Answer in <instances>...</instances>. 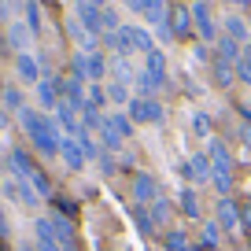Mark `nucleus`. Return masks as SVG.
<instances>
[{"mask_svg": "<svg viewBox=\"0 0 251 251\" xmlns=\"http://www.w3.org/2000/svg\"><path fill=\"white\" fill-rule=\"evenodd\" d=\"M19 122H23V129L30 133L33 148H37L41 155H48V159L59 155L63 137H59V126H55V118L41 115V111H33V107H23V111H19Z\"/></svg>", "mask_w": 251, "mask_h": 251, "instance_id": "nucleus-1", "label": "nucleus"}, {"mask_svg": "<svg viewBox=\"0 0 251 251\" xmlns=\"http://www.w3.org/2000/svg\"><path fill=\"white\" fill-rule=\"evenodd\" d=\"M207 155H211V166H214L211 185L218 188L222 196H229V192H233V155H229L226 141H211L207 144Z\"/></svg>", "mask_w": 251, "mask_h": 251, "instance_id": "nucleus-2", "label": "nucleus"}, {"mask_svg": "<svg viewBox=\"0 0 251 251\" xmlns=\"http://www.w3.org/2000/svg\"><path fill=\"white\" fill-rule=\"evenodd\" d=\"M74 78H81V81H100L103 74H107V59H103L100 52H74Z\"/></svg>", "mask_w": 251, "mask_h": 251, "instance_id": "nucleus-3", "label": "nucleus"}, {"mask_svg": "<svg viewBox=\"0 0 251 251\" xmlns=\"http://www.w3.org/2000/svg\"><path fill=\"white\" fill-rule=\"evenodd\" d=\"M126 115H129V122H148V126H159L166 118L163 103L159 100H141V96H133L129 100V107H126Z\"/></svg>", "mask_w": 251, "mask_h": 251, "instance_id": "nucleus-4", "label": "nucleus"}, {"mask_svg": "<svg viewBox=\"0 0 251 251\" xmlns=\"http://www.w3.org/2000/svg\"><path fill=\"white\" fill-rule=\"evenodd\" d=\"M192 26H196V33L203 41H218L222 33H218V26H214V15H211V8H207L203 0H192Z\"/></svg>", "mask_w": 251, "mask_h": 251, "instance_id": "nucleus-5", "label": "nucleus"}, {"mask_svg": "<svg viewBox=\"0 0 251 251\" xmlns=\"http://www.w3.org/2000/svg\"><path fill=\"white\" fill-rule=\"evenodd\" d=\"M185 177L192 181V185H207V181H214V166H211V155L207 151H196V155L185 163Z\"/></svg>", "mask_w": 251, "mask_h": 251, "instance_id": "nucleus-6", "label": "nucleus"}, {"mask_svg": "<svg viewBox=\"0 0 251 251\" xmlns=\"http://www.w3.org/2000/svg\"><path fill=\"white\" fill-rule=\"evenodd\" d=\"M133 200L137 207H151L159 200V181L151 174H133Z\"/></svg>", "mask_w": 251, "mask_h": 251, "instance_id": "nucleus-7", "label": "nucleus"}, {"mask_svg": "<svg viewBox=\"0 0 251 251\" xmlns=\"http://www.w3.org/2000/svg\"><path fill=\"white\" fill-rule=\"evenodd\" d=\"M100 15H103L100 0H78V4H74V19H78L85 30H93V33H100Z\"/></svg>", "mask_w": 251, "mask_h": 251, "instance_id": "nucleus-8", "label": "nucleus"}, {"mask_svg": "<svg viewBox=\"0 0 251 251\" xmlns=\"http://www.w3.org/2000/svg\"><path fill=\"white\" fill-rule=\"evenodd\" d=\"M59 100H63L59 78H41L37 81V103H41V111H55V107H59Z\"/></svg>", "mask_w": 251, "mask_h": 251, "instance_id": "nucleus-9", "label": "nucleus"}, {"mask_svg": "<svg viewBox=\"0 0 251 251\" xmlns=\"http://www.w3.org/2000/svg\"><path fill=\"white\" fill-rule=\"evenodd\" d=\"M170 30H174V37H192V33H196L192 11H188L185 4H170Z\"/></svg>", "mask_w": 251, "mask_h": 251, "instance_id": "nucleus-10", "label": "nucleus"}, {"mask_svg": "<svg viewBox=\"0 0 251 251\" xmlns=\"http://www.w3.org/2000/svg\"><path fill=\"white\" fill-rule=\"evenodd\" d=\"M67 33L74 37V45H78V52H96V45H100V33L85 30V26L78 23V19L71 15V23H67Z\"/></svg>", "mask_w": 251, "mask_h": 251, "instance_id": "nucleus-11", "label": "nucleus"}, {"mask_svg": "<svg viewBox=\"0 0 251 251\" xmlns=\"http://www.w3.org/2000/svg\"><path fill=\"white\" fill-rule=\"evenodd\" d=\"M218 226L226 229V233H236V229H240V207H236L229 196L218 200Z\"/></svg>", "mask_w": 251, "mask_h": 251, "instance_id": "nucleus-12", "label": "nucleus"}, {"mask_svg": "<svg viewBox=\"0 0 251 251\" xmlns=\"http://www.w3.org/2000/svg\"><path fill=\"white\" fill-rule=\"evenodd\" d=\"M59 155H63V163H67V170H81V166L89 163V159H85V148H81V144L74 141V137H63Z\"/></svg>", "mask_w": 251, "mask_h": 251, "instance_id": "nucleus-13", "label": "nucleus"}, {"mask_svg": "<svg viewBox=\"0 0 251 251\" xmlns=\"http://www.w3.org/2000/svg\"><path fill=\"white\" fill-rule=\"evenodd\" d=\"M15 74L23 81H33V85H37V81H41V59H33L30 52L15 55Z\"/></svg>", "mask_w": 251, "mask_h": 251, "instance_id": "nucleus-14", "label": "nucleus"}, {"mask_svg": "<svg viewBox=\"0 0 251 251\" xmlns=\"http://www.w3.org/2000/svg\"><path fill=\"white\" fill-rule=\"evenodd\" d=\"M52 229H55V240H59V248L63 251H78V240H74V226L63 214H55L52 218Z\"/></svg>", "mask_w": 251, "mask_h": 251, "instance_id": "nucleus-15", "label": "nucleus"}, {"mask_svg": "<svg viewBox=\"0 0 251 251\" xmlns=\"http://www.w3.org/2000/svg\"><path fill=\"white\" fill-rule=\"evenodd\" d=\"M144 71H148L151 78L159 81V85H166V81H170V74H166V55L159 52V48H155V52H148V55H144Z\"/></svg>", "mask_w": 251, "mask_h": 251, "instance_id": "nucleus-16", "label": "nucleus"}, {"mask_svg": "<svg viewBox=\"0 0 251 251\" xmlns=\"http://www.w3.org/2000/svg\"><path fill=\"white\" fill-rule=\"evenodd\" d=\"M37 251H63L59 240H55L52 218H37Z\"/></svg>", "mask_w": 251, "mask_h": 251, "instance_id": "nucleus-17", "label": "nucleus"}, {"mask_svg": "<svg viewBox=\"0 0 251 251\" xmlns=\"http://www.w3.org/2000/svg\"><path fill=\"white\" fill-rule=\"evenodd\" d=\"M129 30V41H133V52H155V37H151V30L148 26H126Z\"/></svg>", "mask_w": 251, "mask_h": 251, "instance_id": "nucleus-18", "label": "nucleus"}, {"mask_svg": "<svg viewBox=\"0 0 251 251\" xmlns=\"http://www.w3.org/2000/svg\"><path fill=\"white\" fill-rule=\"evenodd\" d=\"M8 41H11V48L23 55L26 48H30V41H33V30H30V26H23V23H11L8 26Z\"/></svg>", "mask_w": 251, "mask_h": 251, "instance_id": "nucleus-19", "label": "nucleus"}, {"mask_svg": "<svg viewBox=\"0 0 251 251\" xmlns=\"http://www.w3.org/2000/svg\"><path fill=\"white\" fill-rule=\"evenodd\" d=\"M11 170H15V177H26V181H30V174L37 170V163L26 155V148H11Z\"/></svg>", "mask_w": 251, "mask_h": 251, "instance_id": "nucleus-20", "label": "nucleus"}, {"mask_svg": "<svg viewBox=\"0 0 251 251\" xmlns=\"http://www.w3.org/2000/svg\"><path fill=\"white\" fill-rule=\"evenodd\" d=\"M200 248L203 251H218L222 248V226L218 222H203V229H200Z\"/></svg>", "mask_w": 251, "mask_h": 251, "instance_id": "nucleus-21", "label": "nucleus"}, {"mask_svg": "<svg viewBox=\"0 0 251 251\" xmlns=\"http://www.w3.org/2000/svg\"><path fill=\"white\" fill-rule=\"evenodd\" d=\"M133 89H137V96H141V100H155V93L163 85H159L155 78H151L148 71H137V78H133Z\"/></svg>", "mask_w": 251, "mask_h": 251, "instance_id": "nucleus-22", "label": "nucleus"}, {"mask_svg": "<svg viewBox=\"0 0 251 251\" xmlns=\"http://www.w3.org/2000/svg\"><path fill=\"white\" fill-rule=\"evenodd\" d=\"M222 30H226V37H233V41H248V37H251V26L244 23L240 15H233V11H229V15H226V23H222Z\"/></svg>", "mask_w": 251, "mask_h": 251, "instance_id": "nucleus-23", "label": "nucleus"}, {"mask_svg": "<svg viewBox=\"0 0 251 251\" xmlns=\"http://www.w3.org/2000/svg\"><path fill=\"white\" fill-rule=\"evenodd\" d=\"M211 71H214V81H218L222 89H229V85H233V78H236V63H226V59H218V55H214Z\"/></svg>", "mask_w": 251, "mask_h": 251, "instance_id": "nucleus-24", "label": "nucleus"}, {"mask_svg": "<svg viewBox=\"0 0 251 251\" xmlns=\"http://www.w3.org/2000/svg\"><path fill=\"white\" fill-rule=\"evenodd\" d=\"M240 55H244L240 41H233V37H226V33H222V37H218V59H226V63H240Z\"/></svg>", "mask_w": 251, "mask_h": 251, "instance_id": "nucleus-25", "label": "nucleus"}, {"mask_svg": "<svg viewBox=\"0 0 251 251\" xmlns=\"http://www.w3.org/2000/svg\"><path fill=\"white\" fill-rule=\"evenodd\" d=\"M148 214H151V222H155V229H159V226H166V222L174 218V203H170V200H163V196H159L155 203L148 207Z\"/></svg>", "mask_w": 251, "mask_h": 251, "instance_id": "nucleus-26", "label": "nucleus"}, {"mask_svg": "<svg viewBox=\"0 0 251 251\" xmlns=\"http://www.w3.org/2000/svg\"><path fill=\"white\" fill-rule=\"evenodd\" d=\"M177 203H181V211L188 214V218H200V196H196V188H181V196H177Z\"/></svg>", "mask_w": 251, "mask_h": 251, "instance_id": "nucleus-27", "label": "nucleus"}, {"mask_svg": "<svg viewBox=\"0 0 251 251\" xmlns=\"http://www.w3.org/2000/svg\"><path fill=\"white\" fill-rule=\"evenodd\" d=\"M103 122H107L111 129H115V133L122 137V141H126V137H129V133H133V122H129V115H118V111H115V115H107V118H103Z\"/></svg>", "mask_w": 251, "mask_h": 251, "instance_id": "nucleus-28", "label": "nucleus"}, {"mask_svg": "<svg viewBox=\"0 0 251 251\" xmlns=\"http://www.w3.org/2000/svg\"><path fill=\"white\" fill-rule=\"evenodd\" d=\"M163 244H166V251H192V244H188V236L181 233V229H170Z\"/></svg>", "mask_w": 251, "mask_h": 251, "instance_id": "nucleus-29", "label": "nucleus"}, {"mask_svg": "<svg viewBox=\"0 0 251 251\" xmlns=\"http://www.w3.org/2000/svg\"><path fill=\"white\" fill-rule=\"evenodd\" d=\"M30 185L37 188V196H52V177H48V174L41 170V166L30 174Z\"/></svg>", "mask_w": 251, "mask_h": 251, "instance_id": "nucleus-30", "label": "nucleus"}, {"mask_svg": "<svg viewBox=\"0 0 251 251\" xmlns=\"http://www.w3.org/2000/svg\"><path fill=\"white\" fill-rule=\"evenodd\" d=\"M122 26H118V11L115 8H103V15H100V33L107 37V33H118Z\"/></svg>", "mask_w": 251, "mask_h": 251, "instance_id": "nucleus-31", "label": "nucleus"}, {"mask_svg": "<svg viewBox=\"0 0 251 251\" xmlns=\"http://www.w3.org/2000/svg\"><path fill=\"white\" fill-rule=\"evenodd\" d=\"M133 222H137V229H141L144 236H148V233H155V222H151L148 207H133Z\"/></svg>", "mask_w": 251, "mask_h": 251, "instance_id": "nucleus-32", "label": "nucleus"}, {"mask_svg": "<svg viewBox=\"0 0 251 251\" xmlns=\"http://www.w3.org/2000/svg\"><path fill=\"white\" fill-rule=\"evenodd\" d=\"M96 133H100V144H103V148H107V151H118V144H122V137H118V133H115V129H111L107 122H103L100 129H96Z\"/></svg>", "mask_w": 251, "mask_h": 251, "instance_id": "nucleus-33", "label": "nucleus"}, {"mask_svg": "<svg viewBox=\"0 0 251 251\" xmlns=\"http://www.w3.org/2000/svg\"><path fill=\"white\" fill-rule=\"evenodd\" d=\"M103 103H107V89H100V85H89V89H85V107H96V111H100Z\"/></svg>", "mask_w": 251, "mask_h": 251, "instance_id": "nucleus-34", "label": "nucleus"}, {"mask_svg": "<svg viewBox=\"0 0 251 251\" xmlns=\"http://www.w3.org/2000/svg\"><path fill=\"white\" fill-rule=\"evenodd\" d=\"M192 133L211 137V115H207V111H196V115H192Z\"/></svg>", "mask_w": 251, "mask_h": 251, "instance_id": "nucleus-35", "label": "nucleus"}, {"mask_svg": "<svg viewBox=\"0 0 251 251\" xmlns=\"http://www.w3.org/2000/svg\"><path fill=\"white\" fill-rule=\"evenodd\" d=\"M107 103H126L129 107V85H107Z\"/></svg>", "mask_w": 251, "mask_h": 251, "instance_id": "nucleus-36", "label": "nucleus"}, {"mask_svg": "<svg viewBox=\"0 0 251 251\" xmlns=\"http://www.w3.org/2000/svg\"><path fill=\"white\" fill-rule=\"evenodd\" d=\"M236 78H240V81H248V85H251V45L244 48L240 63H236Z\"/></svg>", "mask_w": 251, "mask_h": 251, "instance_id": "nucleus-37", "label": "nucleus"}, {"mask_svg": "<svg viewBox=\"0 0 251 251\" xmlns=\"http://www.w3.org/2000/svg\"><path fill=\"white\" fill-rule=\"evenodd\" d=\"M4 111H23V93H19L15 85L4 89Z\"/></svg>", "mask_w": 251, "mask_h": 251, "instance_id": "nucleus-38", "label": "nucleus"}, {"mask_svg": "<svg viewBox=\"0 0 251 251\" xmlns=\"http://www.w3.org/2000/svg\"><path fill=\"white\" fill-rule=\"evenodd\" d=\"M155 37L163 41V45H170V41H174V30H170V19H166L163 26H155Z\"/></svg>", "mask_w": 251, "mask_h": 251, "instance_id": "nucleus-39", "label": "nucleus"}, {"mask_svg": "<svg viewBox=\"0 0 251 251\" xmlns=\"http://www.w3.org/2000/svg\"><path fill=\"white\" fill-rule=\"evenodd\" d=\"M122 4H126L129 11H141V15H144V4H148V0H122Z\"/></svg>", "mask_w": 251, "mask_h": 251, "instance_id": "nucleus-40", "label": "nucleus"}, {"mask_svg": "<svg viewBox=\"0 0 251 251\" xmlns=\"http://www.w3.org/2000/svg\"><path fill=\"white\" fill-rule=\"evenodd\" d=\"M240 218H244V229L251 233V203H248V207H240Z\"/></svg>", "mask_w": 251, "mask_h": 251, "instance_id": "nucleus-41", "label": "nucleus"}, {"mask_svg": "<svg viewBox=\"0 0 251 251\" xmlns=\"http://www.w3.org/2000/svg\"><path fill=\"white\" fill-rule=\"evenodd\" d=\"M8 122H11V115L4 107H0V133H4V129H8Z\"/></svg>", "mask_w": 251, "mask_h": 251, "instance_id": "nucleus-42", "label": "nucleus"}, {"mask_svg": "<svg viewBox=\"0 0 251 251\" xmlns=\"http://www.w3.org/2000/svg\"><path fill=\"white\" fill-rule=\"evenodd\" d=\"M0 236H8V218H4V207H0Z\"/></svg>", "mask_w": 251, "mask_h": 251, "instance_id": "nucleus-43", "label": "nucleus"}, {"mask_svg": "<svg viewBox=\"0 0 251 251\" xmlns=\"http://www.w3.org/2000/svg\"><path fill=\"white\" fill-rule=\"evenodd\" d=\"M226 4H236V8H251V0H226Z\"/></svg>", "mask_w": 251, "mask_h": 251, "instance_id": "nucleus-44", "label": "nucleus"}, {"mask_svg": "<svg viewBox=\"0 0 251 251\" xmlns=\"http://www.w3.org/2000/svg\"><path fill=\"white\" fill-rule=\"evenodd\" d=\"M0 96H4V85H0Z\"/></svg>", "mask_w": 251, "mask_h": 251, "instance_id": "nucleus-45", "label": "nucleus"}, {"mask_svg": "<svg viewBox=\"0 0 251 251\" xmlns=\"http://www.w3.org/2000/svg\"><path fill=\"white\" fill-rule=\"evenodd\" d=\"M192 251H203V248H192Z\"/></svg>", "mask_w": 251, "mask_h": 251, "instance_id": "nucleus-46", "label": "nucleus"}, {"mask_svg": "<svg viewBox=\"0 0 251 251\" xmlns=\"http://www.w3.org/2000/svg\"><path fill=\"white\" fill-rule=\"evenodd\" d=\"M19 251H30V248H19Z\"/></svg>", "mask_w": 251, "mask_h": 251, "instance_id": "nucleus-47", "label": "nucleus"}, {"mask_svg": "<svg viewBox=\"0 0 251 251\" xmlns=\"http://www.w3.org/2000/svg\"><path fill=\"white\" fill-rule=\"evenodd\" d=\"M100 4H103V0H100Z\"/></svg>", "mask_w": 251, "mask_h": 251, "instance_id": "nucleus-48", "label": "nucleus"}]
</instances>
